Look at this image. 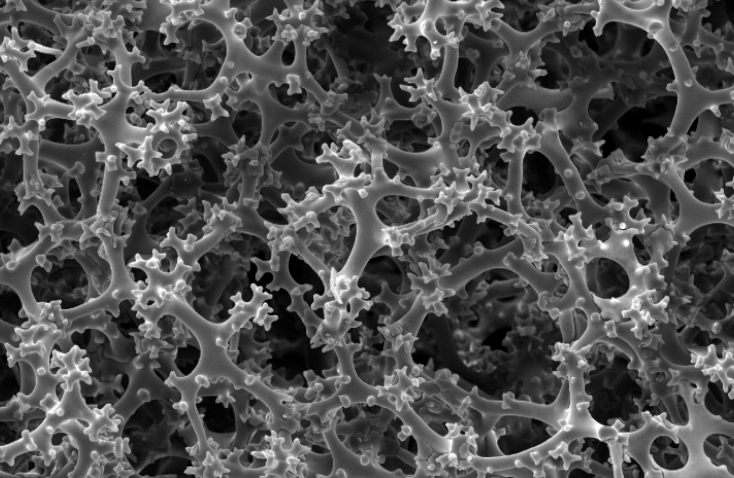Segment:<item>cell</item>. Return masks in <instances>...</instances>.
<instances>
[{
  "mask_svg": "<svg viewBox=\"0 0 734 478\" xmlns=\"http://www.w3.org/2000/svg\"><path fill=\"white\" fill-rule=\"evenodd\" d=\"M191 409L212 455L242 471L261 472L276 460L277 414L251 385L225 374L195 378Z\"/></svg>",
  "mask_w": 734,
  "mask_h": 478,
  "instance_id": "cell-5",
  "label": "cell"
},
{
  "mask_svg": "<svg viewBox=\"0 0 734 478\" xmlns=\"http://www.w3.org/2000/svg\"><path fill=\"white\" fill-rule=\"evenodd\" d=\"M705 457L715 467L724 466L734 476V439L724 433L709 434L703 441Z\"/></svg>",
  "mask_w": 734,
  "mask_h": 478,
  "instance_id": "cell-29",
  "label": "cell"
},
{
  "mask_svg": "<svg viewBox=\"0 0 734 478\" xmlns=\"http://www.w3.org/2000/svg\"><path fill=\"white\" fill-rule=\"evenodd\" d=\"M343 337L349 351L351 376L372 392H395L403 383L399 349L383 329L397 314L384 301L363 302Z\"/></svg>",
  "mask_w": 734,
  "mask_h": 478,
  "instance_id": "cell-12",
  "label": "cell"
},
{
  "mask_svg": "<svg viewBox=\"0 0 734 478\" xmlns=\"http://www.w3.org/2000/svg\"><path fill=\"white\" fill-rule=\"evenodd\" d=\"M587 290L598 299L612 301L623 298L631 288L630 275L618 261L598 256L589 260L584 269Z\"/></svg>",
  "mask_w": 734,
  "mask_h": 478,
  "instance_id": "cell-23",
  "label": "cell"
},
{
  "mask_svg": "<svg viewBox=\"0 0 734 478\" xmlns=\"http://www.w3.org/2000/svg\"><path fill=\"white\" fill-rule=\"evenodd\" d=\"M266 297L229 334L224 354L244 382L275 394L281 406H317L349 384L350 375L331 340L317 338L285 286L269 288Z\"/></svg>",
  "mask_w": 734,
  "mask_h": 478,
  "instance_id": "cell-2",
  "label": "cell"
},
{
  "mask_svg": "<svg viewBox=\"0 0 734 478\" xmlns=\"http://www.w3.org/2000/svg\"><path fill=\"white\" fill-rule=\"evenodd\" d=\"M1 410L0 447L8 448L19 443L26 435L35 433L48 419V411L42 406H27Z\"/></svg>",
  "mask_w": 734,
  "mask_h": 478,
  "instance_id": "cell-25",
  "label": "cell"
},
{
  "mask_svg": "<svg viewBox=\"0 0 734 478\" xmlns=\"http://www.w3.org/2000/svg\"><path fill=\"white\" fill-rule=\"evenodd\" d=\"M136 305L134 298H124L116 312L103 309L100 324L73 329L50 351L71 354L79 398L93 413L117 406L132 386L134 362L152 329Z\"/></svg>",
  "mask_w": 734,
  "mask_h": 478,
  "instance_id": "cell-6",
  "label": "cell"
},
{
  "mask_svg": "<svg viewBox=\"0 0 734 478\" xmlns=\"http://www.w3.org/2000/svg\"><path fill=\"white\" fill-rule=\"evenodd\" d=\"M47 451L39 447L25 449L11 459H1V475L15 477L69 476L79 461V449L69 433L56 429L49 436Z\"/></svg>",
  "mask_w": 734,
  "mask_h": 478,
  "instance_id": "cell-19",
  "label": "cell"
},
{
  "mask_svg": "<svg viewBox=\"0 0 734 478\" xmlns=\"http://www.w3.org/2000/svg\"><path fill=\"white\" fill-rule=\"evenodd\" d=\"M519 201L524 215L567 230L575 201L554 160L541 149L528 148L520 162Z\"/></svg>",
  "mask_w": 734,
  "mask_h": 478,
  "instance_id": "cell-13",
  "label": "cell"
},
{
  "mask_svg": "<svg viewBox=\"0 0 734 478\" xmlns=\"http://www.w3.org/2000/svg\"><path fill=\"white\" fill-rule=\"evenodd\" d=\"M121 461L132 477L190 478L205 469L202 442L181 388L142 400L120 430Z\"/></svg>",
  "mask_w": 734,
  "mask_h": 478,
  "instance_id": "cell-7",
  "label": "cell"
},
{
  "mask_svg": "<svg viewBox=\"0 0 734 478\" xmlns=\"http://www.w3.org/2000/svg\"><path fill=\"white\" fill-rule=\"evenodd\" d=\"M329 432L363 467L392 476L434 471L442 453L401 405L395 392L338 394L326 413Z\"/></svg>",
  "mask_w": 734,
  "mask_h": 478,
  "instance_id": "cell-3",
  "label": "cell"
},
{
  "mask_svg": "<svg viewBox=\"0 0 734 478\" xmlns=\"http://www.w3.org/2000/svg\"><path fill=\"white\" fill-rule=\"evenodd\" d=\"M428 262L414 244L384 242L366 258L356 277L355 287L363 302L376 301L383 293L397 302L418 300L414 278H423L421 263Z\"/></svg>",
  "mask_w": 734,
  "mask_h": 478,
  "instance_id": "cell-14",
  "label": "cell"
},
{
  "mask_svg": "<svg viewBox=\"0 0 734 478\" xmlns=\"http://www.w3.org/2000/svg\"><path fill=\"white\" fill-rule=\"evenodd\" d=\"M286 412L280 413L277 428L278 446L307 466L308 469L329 476L335 469L336 460L330 440L329 424L311 406L285 405Z\"/></svg>",
  "mask_w": 734,
  "mask_h": 478,
  "instance_id": "cell-17",
  "label": "cell"
},
{
  "mask_svg": "<svg viewBox=\"0 0 734 478\" xmlns=\"http://www.w3.org/2000/svg\"><path fill=\"white\" fill-rule=\"evenodd\" d=\"M274 249L268 234L233 230L204 249L182 274L179 296L204 323L223 328L275 280Z\"/></svg>",
  "mask_w": 734,
  "mask_h": 478,
  "instance_id": "cell-4",
  "label": "cell"
},
{
  "mask_svg": "<svg viewBox=\"0 0 734 478\" xmlns=\"http://www.w3.org/2000/svg\"><path fill=\"white\" fill-rule=\"evenodd\" d=\"M434 201L403 193L382 196L375 205V214L380 224L389 230L414 227L425 221L434 208Z\"/></svg>",
  "mask_w": 734,
  "mask_h": 478,
  "instance_id": "cell-22",
  "label": "cell"
},
{
  "mask_svg": "<svg viewBox=\"0 0 734 478\" xmlns=\"http://www.w3.org/2000/svg\"><path fill=\"white\" fill-rule=\"evenodd\" d=\"M507 224L491 217L466 213L450 222L421 232L413 239L427 258L433 274L440 271V289L451 290L482 270L498 265L519 241Z\"/></svg>",
  "mask_w": 734,
  "mask_h": 478,
  "instance_id": "cell-10",
  "label": "cell"
},
{
  "mask_svg": "<svg viewBox=\"0 0 734 478\" xmlns=\"http://www.w3.org/2000/svg\"><path fill=\"white\" fill-rule=\"evenodd\" d=\"M567 453L572 457L565 463L564 477L568 478H613L614 465L607 442L591 436H582L570 441Z\"/></svg>",
  "mask_w": 734,
  "mask_h": 478,
  "instance_id": "cell-21",
  "label": "cell"
},
{
  "mask_svg": "<svg viewBox=\"0 0 734 478\" xmlns=\"http://www.w3.org/2000/svg\"><path fill=\"white\" fill-rule=\"evenodd\" d=\"M149 343V367L163 385L194 376L204 358V346L198 333L179 314L161 313L154 322Z\"/></svg>",
  "mask_w": 734,
  "mask_h": 478,
  "instance_id": "cell-15",
  "label": "cell"
},
{
  "mask_svg": "<svg viewBox=\"0 0 734 478\" xmlns=\"http://www.w3.org/2000/svg\"><path fill=\"white\" fill-rule=\"evenodd\" d=\"M582 377L587 411L599 425L620 433L639 431L653 401L650 382L634 349L618 337L597 339L585 355Z\"/></svg>",
  "mask_w": 734,
  "mask_h": 478,
  "instance_id": "cell-9",
  "label": "cell"
},
{
  "mask_svg": "<svg viewBox=\"0 0 734 478\" xmlns=\"http://www.w3.org/2000/svg\"><path fill=\"white\" fill-rule=\"evenodd\" d=\"M396 393L403 408L445 458L481 434L489 415L436 382L403 379Z\"/></svg>",
  "mask_w": 734,
  "mask_h": 478,
  "instance_id": "cell-11",
  "label": "cell"
},
{
  "mask_svg": "<svg viewBox=\"0 0 734 478\" xmlns=\"http://www.w3.org/2000/svg\"><path fill=\"white\" fill-rule=\"evenodd\" d=\"M621 470L624 478H644L646 476L639 462L626 451L623 452Z\"/></svg>",
  "mask_w": 734,
  "mask_h": 478,
  "instance_id": "cell-30",
  "label": "cell"
},
{
  "mask_svg": "<svg viewBox=\"0 0 734 478\" xmlns=\"http://www.w3.org/2000/svg\"><path fill=\"white\" fill-rule=\"evenodd\" d=\"M705 409L713 416L722 420L734 422V400L733 386L729 385V391L725 390L722 380L714 376L707 383V390L703 399Z\"/></svg>",
  "mask_w": 734,
  "mask_h": 478,
  "instance_id": "cell-28",
  "label": "cell"
},
{
  "mask_svg": "<svg viewBox=\"0 0 734 478\" xmlns=\"http://www.w3.org/2000/svg\"><path fill=\"white\" fill-rule=\"evenodd\" d=\"M285 265L288 276L295 284L309 287L302 295V302L315 312L318 319L324 321L325 309L318 305L319 301L328 295L324 278L304 255L298 252L289 251Z\"/></svg>",
  "mask_w": 734,
  "mask_h": 478,
  "instance_id": "cell-24",
  "label": "cell"
},
{
  "mask_svg": "<svg viewBox=\"0 0 734 478\" xmlns=\"http://www.w3.org/2000/svg\"><path fill=\"white\" fill-rule=\"evenodd\" d=\"M317 214L312 226L296 231L302 247L313 261L331 275L342 274L355 256L359 241L358 222L349 206L335 205Z\"/></svg>",
  "mask_w": 734,
  "mask_h": 478,
  "instance_id": "cell-16",
  "label": "cell"
},
{
  "mask_svg": "<svg viewBox=\"0 0 734 478\" xmlns=\"http://www.w3.org/2000/svg\"><path fill=\"white\" fill-rule=\"evenodd\" d=\"M649 457L658 468L675 472L687 466L690 452L687 444L681 438L659 435L650 443Z\"/></svg>",
  "mask_w": 734,
  "mask_h": 478,
  "instance_id": "cell-26",
  "label": "cell"
},
{
  "mask_svg": "<svg viewBox=\"0 0 734 478\" xmlns=\"http://www.w3.org/2000/svg\"><path fill=\"white\" fill-rule=\"evenodd\" d=\"M734 166L732 158L707 154L678 171L679 181L688 196L706 208H721L733 200Z\"/></svg>",
  "mask_w": 734,
  "mask_h": 478,
  "instance_id": "cell-18",
  "label": "cell"
},
{
  "mask_svg": "<svg viewBox=\"0 0 734 478\" xmlns=\"http://www.w3.org/2000/svg\"><path fill=\"white\" fill-rule=\"evenodd\" d=\"M442 295L402 345L407 379L436 382L485 413L557 401L563 333L529 282L494 265Z\"/></svg>",
  "mask_w": 734,
  "mask_h": 478,
  "instance_id": "cell-1",
  "label": "cell"
},
{
  "mask_svg": "<svg viewBox=\"0 0 734 478\" xmlns=\"http://www.w3.org/2000/svg\"><path fill=\"white\" fill-rule=\"evenodd\" d=\"M33 355L15 358L8 345L0 344V409L22 398L33 396L38 387V373Z\"/></svg>",
  "mask_w": 734,
  "mask_h": 478,
  "instance_id": "cell-20",
  "label": "cell"
},
{
  "mask_svg": "<svg viewBox=\"0 0 734 478\" xmlns=\"http://www.w3.org/2000/svg\"><path fill=\"white\" fill-rule=\"evenodd\" d=\"M115 278L105 239L81 234L54 241L34 257L27 273L28 293L38 306L73 312L105 297Z\"/></svg>",
  "mask_w": 734,
  "mask_h": 478,
  "instance_id": "cell-8",
  "label": "cell"
},
{
  "mask_svg": "<svg viewBox=\"0 0 734 478\" xmlns=\"http://www.w3.org/2000/svg\"><path fill=\"white\" fill-rule=\"evenodd\" d=\"M1 327L8 334L16 335L29 327L30 318L19 292L9 283L1 282L0 288Z\"/></svg>",
  "mask_w": 734,
  "mask_h": 478,
  "instance_id": "cell-27",
  "label": "cell"
}]
</instances>
